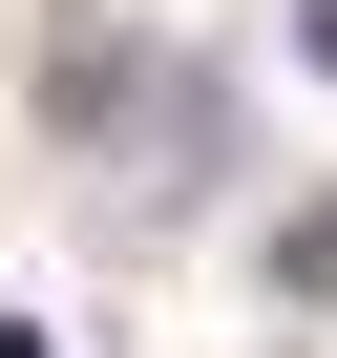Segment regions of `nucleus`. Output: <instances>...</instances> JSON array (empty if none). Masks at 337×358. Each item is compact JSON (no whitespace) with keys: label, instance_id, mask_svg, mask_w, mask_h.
I'll list each match as a JSON object with an SVG mask.
<instances>
[{"label":"nucleus","instance_id":"f257e3e1","mask_svg":"<svg viewBox=\"0 0 337 358\" xmlns=\"http://www.w3.org/2000/svg\"><path fill=\"white\" fill-rule=\"evenodd\" d=\"M274 274H295V295H337V190H316V211L274 232Z\"/></svg>","mask_w":337,"mask_h":358}]
</instances>
